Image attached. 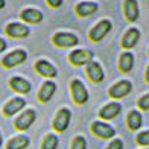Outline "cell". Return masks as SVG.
Listing matches in <instances>:
<instances>
[{"label":"cell","mask_w":149,"mask_h":149,"mask_svg":"<svg viewBox=\"0 0 149 149\" xmlns=\"http://www.w3.org/2000/svg\"><path fill=\"white\" fill-rule=\"evenodd\" d=\"M9 85L12 90H15L17 93H22V94H28L31 91V84L29 81H26L20 76H14L9 79Z\"/></svg>","instance_id":"9a60e30c"},{"label":"cell","mask_w":149,"mask_h":149,"mask_svg":"<svg viewBox=\"0 0 149 149\" xmlns=\"http://www.w3.org/2000/svg\"><path fill=\"white\" fill-rule=\"evenodd\" d=\"M24 105H26L24 99H22V97H14V99H11L9 102L3 107V114H5V116H14V114L18 113Z\"/></svg>","instance_id":"2e32d148"},{"label":"cell","mask_w":149,"mask_h":149,"mask_svg":"<svg viewBox=\"0 0 149 149\" xmlns=\"http://www.w3.org/2000/svg\"><path fill=\"white\" fill-rule=\"evenodd\" d=\"M6 46H8V44H6V41H5L3 38H0V53H2V52L6 49Z\"/></svg>","instance_id":"f546056e"},{"label":"cell","mask_w":149,"mask_h":149,"mask_svg":"<svg viewBox=\"0 0 149 149\" xmlns=\"http://www.w3.org/2000/svg\"><path fill=\"white\" fill-rule=\"evenodd\" d=\"M26 58H28L26 52L22 50V49H18V50H14V52L8 53L6 56H3V59H2V65L6 67V69H12V67H15V65L23 64L24 61H26Z\"/></svg>","instance_id":"7a4b0ae2"},{"label":"cell","mask_w":149,"mask_h":149,"mask_svg":"<svg viewBox=\"0 0 149 149\" xmlns=\"http://www.w3.org/2000/svg\"><path fill=\"white\" fill-rule=\"evenodd\" d=\"M58 146V137L55 134H49L46 135V139L41 145V149H56Z\"/></svg>","instance_id":"cb8c5ba5"},{"label":"cell","mask_w":149,"mask_h":149,"mask_svg":"<svg viewBox=\"0 0 149 149\" xmlns=\"http://www.w3.org/2000/svg\"><path fill=\"white\" fill-rule=\"evenodd\" d=\"M35 69H37V72L41 74V76H44V78H55L56 73H58L55 67H53V65L49 63V61H46V59L37 61Z\"/></svg>","instance_id":"4fadbf2b"},{"label":"cell","mask_w":149,"mask_h":149,"mask_svg":"<svg viewBox=\"0 0 149 149\" xmlns=\"http://www.w3.org/2000/svg\"><path fill=\"white\" fill-rule=\"evenodd\" d=\"M141 122H143V119H141V114L139 111H131L130 114H128L126 123H128V128H130V130L137 131L141 126Z\"/></svg>","instance_id":"7402d4cb"},{"label":"cell","mask_w":149,"mask_h":149,"mask_svg":"<svg viewBox=\"0 0 149 149\" xmlns=\"http://www.w3.org/2000/svg\"><path fill=\"white\" fill-rule=\"evenodd\" d=\"M5 8V0H0V9Z\"/></svg>","instance_id":"1f68e13d"},{"label":"cell","mask_w":149,"mask_h":149,"mask_svg":"<svg viewBox=\"0 0 149 149\" xmlns=\"http://www.w3.org/2000/svg\"><path fill=\"white\" fill-rule=\"evenodd\" d=\"M139 107L141 108V110L148 111L149 110V94H145V96H141L140 100H139Z\"/></svg>","instance_id":"4316f807"},{"label":"cell","mask_w":149,"mask_h":149,"mask_svg":"<svg viewBox=\"0 0 149 149\" xmlns=\"http://www.w3.org/2000/svg\"><path fill=\"white\" fill-rule=\"evenodd\" d=\"M70 88H72V96H73V100L79 105L85 104L88 100V91H87L85 85L81 82L79 79H73L72 84H70Z\"/></svg>","instance_id":"6da1fadb"},{"label":"cell","mask_w":149,"mask_h":149,"mask_svg":"<svg viewBox=\"0 0 149 149\" xmlns=\"http://www.w3.org/2000/svg\"><path fill=\"white\" fill-rule=\"evenodd\" d=\"M87 74H88V78L93 81V82H102V79H104V70H102V67H100L99 63H94V61H90L88 64H87Z\"/></svg>","instance_id":"8fae6325"},{"label":"cell","mask_w":149,"mask_h":149,"mask_svg":"<svg viewBox=\"0 0 149 149\" xmlns=\"http://www.w3.org/2000/svg\"><path fill=\"white\" fill-rule=\"evenodd\" d=\"M70 117H72V113L70 110L67 108H63L56 113V117L53 120V130H56L58 132H64L67 130V126L70 123Z\"/></svg>","instance_id":"277c9868"},{"label":"cell","mask_w":149,"mask_h":149,"mask_svg":"<svg viewBox=\"0 0 149 149\" xmlns=\"http://www.w3.org/2000/svg\"><path fill=\"white\" fill-rule=\"evenodd\" d=\"M132 65H134V55H132V53H130V52L123 53V55L120 56V61H119L120 70L128 73V72L132 69Z\"/></svg>","instance_id":"603a6c76"},{"label":"cell","mask_w":149,"mask_h":149,"mask_svg":"<svg viewBox=\"0 0 149 149\" xmlns=\"http://www.w3.org/2000/svg\"><path fill=\"white\" fill-rule=\"evenodd\" d=\"M146 82H149V65H148V69H146Z\"/></svg>","instance_id":"4dcf8cb0"},{"label":"cell","mask_w":149,"mask_h":149,"mask_svg":"<svg viewBox=\"0 0 149 149\" xmlns=\"http://www.w3.org/2000/svg\"><path fill=\"white\" fill-rule=\"evenodd\" d=\"M29 28L22 23H9L6 26V33L12 38H26L29 35Z\"/></svg>","instance_id":"30bf717a"},{"label":"cell","mask_w":149,"mask_h":149,"mask_svg":"<svg viewBox=\"0 0 149 149\" xmlns=\"http://www.w3.org/2000/svg\"><path fill=\"white\" fill-rule=\"evenodd\" d=\"M91 131L100 139H111L113 135L116 134V131L113 130V126L104 123V122H93Z\"/></svg>","instance_id":"9c48e42d"},{"label":"cell","mask_w":149,"mask_h":149,"mask_svg":"<svg viewBox=\"0 0 149 149\" xmlns=\"http://www.w3.org/2000/svg\"><path fill=\"white\" fill-rule=\"evenodd\" d=\"M110 31H111V22L110 20H100V22L90 31V38L93 41H100Z\"/></svg>","instance_id":"5b68a950"},{"label":"cell","mask_w":149,"mask_h":149,"mask_svg":"<svg viewBox=\"0 0 149 149\" xmlns=\"http://www.w3.org/2000/svg\"><path fill=\"white\" fill-rule=\"evenodd\" d=\"M72 149H87V141L82 135H78V137L73 139Z\"/></svg>","instance_id":"d4e9b609"},{"label":"cell","mask_w":149,"mask_h":149,"mask_svg":"<svg viewBox=\"0 0 149 149\" xmlns=\"http://www.w3.org/2000/svg\"><path fill=\"white\" fill-rule=\"evenodd\" d=\"M28 146H29V139L26 135H17V137L8 141L6 149H26Z\"/></svg>","instance_id":"ffe728a7"},{"label":"cell","mask_w":149,"mask_h":149,"mask_svg":"<svg viewBox=\"0 0 149 149\" xmlns=\"http://www.w3.org/2000/svg\"><path fill=\"white\" fill-rule=\"evenodd\" d=\"M20 17H22V20H24L26 23H33V24L40 23L43 20V14L38 9H33V8H28V9L22 11Z\"/></svg>","instance_id":"ac0fdd59"},{"label":"cell","mask_w":149,"mask_h":149,"mask_svg":"<svg viewBox=\"0 0 149 149\" xmlns=\"http://www.w3.org/2000/svg\"><path fill=\"white\" fill-rule=\"evenodd\" d=\"M120 105L119 104H116V102H113V104H108V105H105L102 110L99 111V116L102 117V119H105V120H110V119H114L117 116V114L120 113Z\"/></svg>","instance_id":"d6986e66"},{"label":"cell","mask_w":149,"mask_h":149,"mask_svg":"<svg viewBox=\"0 0 149 149\" xmlns=\"http://www.w3.org/2000/svg\"><path fill=\"white\" fill-rule=\"evenodd\" d=\"M122 148H123V141L119 140V139H116V140H113L111 143L108 145L107 149H122Z\"/></svg>","instance_id":"83f0119b"},{"label":"cell","mask_w":149,"mask_h":149,"mask_svg":"<svg viewBox=\"0 0 149 149\" xmlns=\"http://www.w3.org/2000/svg\"><path fill=\"white\" fill-rule=\"evenodd\" d=\"M93 58V53L88 50H84V49H79V50H74L69 55V59L73 65H84V64H88Z\"/></svg>","instance_id":"8992f818"},{"label":"cell","mask_w":149,"mask_h":149,"mask_svg":"<svg viewBox=\"0 0 149 149\" xmlns=\"http://www.w3.org/2000/svg\"><path fill=\"white\" fill-rule=\"evenodd\" d=\"M97 11V5L96 3H91V2H82L76 6V12L78 15L81 17H87V15H91Z\"/></svg>","instance_id":"44dd1931"},{"label":"cell","mask_w":149,"mask_h":149,"mask_svg":"<svg viewBox=\"0 0 149 149\" xmlns=\"http://www.w3.org/2000/svg\"><path fill=\"white\" fill-rule=\"evenodd\" d=\"M131 88H132V85L130 81H120V82H117L116 85H113L110 88V96L114 99H122L131 91Z\"/></svg>","instance_id":"52a82bcc"},{"label":"cell","mask_w":149,"mask_h":149,"mask_svg":"<svg viewBox=\"0 0 149 149\" xmlns=\"http://www.w3.org/2000/svg\"><path fill=\"white\" fill-rule=\"evenodd\" d=\"M137 143L141 146H149V131H143L137 135Z\"/></svg>","instance_id":"484cf974"},{"label":"cell","mask_w":149,"mask_h":149,"mask_svg":"<svg viewBox=\"0 0 149 149\" xmlns=\"http://www.w3.org/2000/svg\"><path fill=\"white\" fill-rule=\"evenodd\" d=\"M33 122H35V111H33V110H28V111L22 113V116H20V117H17L15 128L18 131H26L33 123Z\"/></svg>","instance_id":"ba28073f"},{"label":"cell","mask_w":149,"mask_h":149,"mask_svg":"<svg viewBox=\"0 0 149 149\" xmlns=\"http://www.w3.org/2000/svg\"><path fill=\"white\" fill-rule=\"evenodd\" d=\"M140 40V31L135 29V28H131L125 32L123 38H122V46L125 49H132V47L137 44V41Z\"/></svg>","instance_id":"5bb4252c"},{"label":"cell","mask_w":149,"mask_h":149,"mask_svg":"<svg viewBox=\"0 0 149 149\" xmlns=\"http://www.w3.org/2000/svg\"><path fill=\"white\" fill-rule=\"evenodd\" d=\"M123 9H125V15L128 18V22H137V18H139V3H137V0H125Z\"/></svg>","instance_id":"e0dca14e"},{"label":"cell","mask_w":149,"mask_h":149,"mask_svg":"<svg viewBox=\"0 0 149 149\" xmlns=\"http://www.w3.org/2000/svg\"><path fill=\"white\" fill-rule=\"evenodd\" d=\"M0 146H2V134H0Z\"/></svg>","instance_id":"d6a6232c"},{"label":"cell","mask_w":149,"mask_h":149,"mask_svg":"<svg viewBox=\"0 0 149 149\" xmlns=\"http://www.w3.org/2000/svg\"><path fill=\"white\" fill-rule=\"evenodd\" d=\"M47 3H49L52 8H59V6L63 5V0H47Z\"/></svg>","instance_id":"f1b7e54d"},{"label":"cell","mask_w":149,"mask_h":149,"mask_svg":"<svg viewBox=\"0 0 149 149\" xmlns=\"http://www.w3.org/2000/svg\"><path fill=\"white\" fill-rule=\"evenodd\" d=\"M53 44L58 47H73L78 44V37L70 32H58L53 35Z\"/></svg>","instance_id":"3957f363"},{"label":"cell","mask_w":149,"mask_h":149,"mask_svg":"<svg viewBox=\"0 0 149 149\" xmlns=\"http://www.w3.org/2000/svg\"><path fill=\"white\" fill-rule=\"evenodd\" d=\"M55 90H56V85L52 82V81H46V82L41 85V88H40L38 91V99L40 102H49V100L52 99V96L55 94Z\"/></svg>","instance_id":"7c38bea8"}]
</instances>
